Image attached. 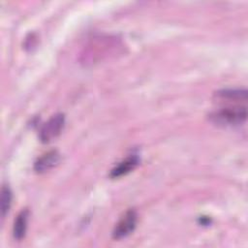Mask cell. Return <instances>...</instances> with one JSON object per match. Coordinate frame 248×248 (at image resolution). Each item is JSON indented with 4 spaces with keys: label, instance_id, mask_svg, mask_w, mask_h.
I'll return each mask as SVG.
<instances>
[{
    "label": "cell",
    "instance_id": "1",
    "mask_svg": "<svg viewBox=\"0 0 248 248\" xmlns=\"http://www.w3.org/2000/svg\"><path fill=\"white\" fill-rule=\"evenodd\" d=\"M247 117L246 107H230L220 108L209 114L211 122L218 126H237Z\"/></svg>",
    "mask_w": 248,
    "mask_h": 248
},
{
    "label": "cell",
    "instance_id": "2",
    "mask_svg": "<svg viewBox=\"0 0 248 248\" xmlns=\"http://www.w3.org/2000/svg\"><path fill=\"white\" fill-rule=\"evenodd\" d=\"M65 125V116L63 113L52 115L43 124L39 131V139L42 142L47 143L56 139L62 132Z\"/></svg>",
    "mask_w": 248,
    "mask_h": 248
},
{
    "label": "cell",
    "instance_id": "3",
    "mask_svg": "<svg viewBox=\"0 0 248 248\" xmlns=\"http://www.w3.org/2000/svg\"><path fill=\"white\" fill-rule=\"evenodd\" d=\"M138 222V214L135 209H129L120 218L112 231L114 239H122L130 235L136 229Z\"/></svg>",
    "mask_w": 248,
    "mask_h": 248
},
{
    "label": "cell",
    "instance_id": "4",
    "mask_svg": "<svg viewBox=\"0 0 248 248\" xmlns=\"http://www.w3.org/2000/svg\"><path fill=\"white\" fill-rule=\"evenodd\" d=\"M59 161L60 154L56 150L48 151L40 158H38V160L34 164V170L39 173L46 172L57 166Z\"/></svg>",
    "mask_w": 248,
    "mask_h": 248
},
{
    "label": "cell",
    "instance_id": "5",
    "mask_svg": "<svg viewBox=\"0 0 248 248\" xmlns=\"http://www.w3.org/2000/svg\"><path fill=\"white\" fill-rule=\"evenodd\" d=\"M139 157L137 155H132L127 157L125 160H123L122 162H120L117 166H115L110 173L109 176L112 178H118L122 175L127 174L128 172H130L131 170H133L139 164Z\"/></svg>",
    "mask_w": 248,
    "mask_h": 248
},
{
    "label": "cell",
    "instance_id": "6",
    "mask_svg": "<svg viewBox=\"0 0 248 248\" xmlns=\"http://www.w3.org/2000/svg\"><path fill=\"white\" fill-rule=\"evenodd\" d=\"M29 218V211L27 209H22L16 216L13 226V235L15 239L21 240L24 238L27 231V224Z\"/></svg>",
    "mask_w": 248,
    "mask_h": 248
},
{
    "label": "cell",
    "instance_id": "7",
    "mask_svg": "<svg viewBox=\"0 0 248 248\" xmlns=\"http://www.w3.org/2000/svg\"><path fill=\"white\" fill-rule=\"evenodd\" d=\"M217 97L223 100H230V101H236V100H246L247 98V91L241 89H225L219 91L217 93Z\"/></svg>",
    "mask_w": 248,
    "mask_h": 248
},
{
    "label": "cell",
    "instance_id": "8",
    "mask_svg": "<svg viewBox=\"0 0 248 248\" xmlns=\"http://www.w3.org/2000/svg\"><path fill=\"white\" fill-rule=\"evenodd\" d=\"M12 203V192L11 189L3 185L1 188V198H0V207H1V216L4 218L9 212Z\"/></svg>",
    "mask_w": 248,
    "mask_h": 248
}]
</instances>
